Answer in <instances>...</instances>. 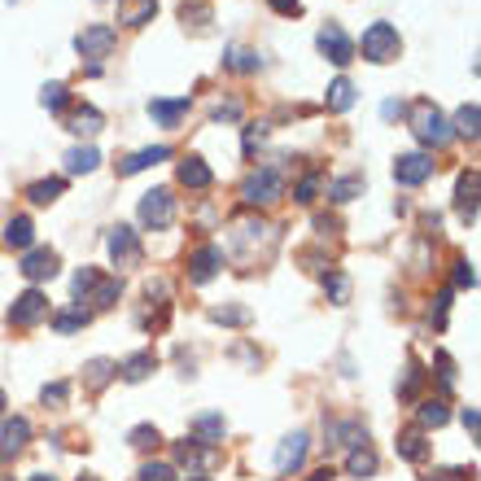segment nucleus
Here are the masks:
<instances>
[{
  "label": "nucleus",
  "mask_w": 481,
  "mask_h": 481,
  "mask_svg": "<svg viewBox=\"0 0 481 481\" xmlns=\"http://www.w3.org/2000/svg\"><path fill=\"white\" fill-rule=\"evenodd\" d=\"M359 53H364V61H373V66L398 61V53H403L398 27H394V22H373V27L364 31V40H359Z\"/></svg>",
  "instance_id": "obj_1"
},
{
  "label": "nucleus",
  "mask_w": 481,
  "mask_h": 481,
  "mask_svg": "<svg viewBox=\"0 0 481 481\" xmlns=\"http://www.w3.org/2000/svg\"><path fill=\"white\" fill-rule=\"evenodd\" d=\"M412 132H416V140L429 145V149H442V145L451 140V123L442 118V109L433 106L429 97H421V101L412 106Z\"/></svg>",
  "instance_id": "obj_2"
},
{
  "label": "nucleus",
  "mask_w": 481,
  "mask_h": 481,
  "mask_svg": "<svg viewBox=\"0 0 481 481\" xmlns=\"http://www.w3.org/2000/svg\"><path fill=\"white\" fill-rule=\"evenodd\" d=\"M280 193H285V171H280V166H259V171H250L245 184H241L245 206H271Z\"/></svg>",
  "instance_id": "obj_3"
},
{
  "label": "nucleus",
  "mask_w": 481,
  "mask_h": 481,
  "mask_svg": "<svg viewBox=\"0 0 481 481\" xmlns=\"http://www.w3.org/2000/svg\"><path fill=\"white\" fill-rule=\"evenodd\" d=\"M171 223H175V197H171V188H149V193L140 197V228L162 232V228H171Z\"/></svg>",
  "instance_id": "obj_4"
},
{
  "label": "nucleus",
  "mask_w": 481,
  "mask_h": 481,
  "mask_svg": "<svg viewBox=\"0 0 481 481\" xmlns=\"http://www.w3.org/2000/svg\"><path fill=\"white\" fill-rule=\"evenodd\" d=\"M316 49H320L333 66H350L355 61V40L341 31V22H328V27H320V36H316Z\"/></svg>",
  "instance_id": "obj_5"
},
{
  "label": "nucleus",
  "mask_w": 481,
  "mask_h": 481,
  "mask_svg": "<svg viewBox=\"0 0 481 481\" xmlns=\"http://www.w3.org/2000/svg\"><path fill=\"white\" fill-rule=\"evenodd\" d=\"M114 40H118V31H114L109 22H92V27H84V31L75 36V53L88 57V61H97V57H109Z\"/></svg>",
  "instance_id": "obj_6"
},
{
  "label": "nucleus",
  "mask_w": 481,
  "mask_h": 481,
  "mask_svg": "<svg viewBox=\"0 0 481 481\" xmlns=\"http://www.w3.org/2000/svg\"><path fill=\"white\" fill-rule=\"evenodd\" d=\"M106 245H109V259H114V268H136V263H140V241H136V232H132L127 223L109 228Z\"/></svg>",
  "instance_id": "obj_7"
},
{
  "label": "nucleus",
  "mask_w": 481,
  "mask_h": 481,
  "mask_svg": "<svg viewBox=\"0 0 481 481\" xmlns=\"http://www.w3.org/2000/svg\"><path fill=\"white\" fill-rule=\"evenodd\" d=\"M49 320V298L40 293V289H27L22 298H13V307H9V324H18V328H31V324Z\"/></svg>",
  "instance_id": "obj_8"
},
{
  "label": "nucleus",
  "mask_w": 481,
  "mask_h": 481,
  "mask_svg": "<svg viewBox=\"0 0 481 481\" xmlns=\"http://www.w3.org/2000/svg\"><path fill=\"white\" fill-rule=\"evenodd\" d=\"M429 175H433V158L429 154H398L394 158V180L403 188H421Z\"/></svg>",
  "instance_id": "obj_9"
},
{
  "label": "nucleus",
  "mask_w": 481,
  "mask_h": 481,
  "mask_svg": "<svg viewBox=\"0 0 481 481\" xmlns=\"http://www.w3.org/2000/svg\"><path fill=\"white\" fill-rule=\"evenodd\" d=\"M219 268H223V250H219V245H197V250L188 254V280H193V285L214 280Z\"/></svg>",
  "instance_id": "obj_10"
},
{
  "label": "nucleus",
  "mask_w": 481,
  "mask_h": 481,
  "mask_svg": "<svg viewBox=\"0 0 481 481\" xmlns=\"http://www.w3.org/2000/svg\"><path fill=\"white\" fill-rule=\"evenodd\" d=\"M307 446H311L307 433H289V437L276 446V469H280V473H298V469L307 464Z\"/></svg>",
  "instance_id": "obj_11"
},
{
  "label": "nucleus",
  "mask_w": 481,
  "mask_h": 481,
  "mask_svg": "<svg viewBox=\"0 0 481 481\" xmlns=\"http://www.w3.org/2000/svg\"><path fill=\"white\" fill-rule=\"evenodd\" d=\"M18 271L36 285V280H53L57 276V250H27L22 254V263H18Z\"/></svg>",
  "instance_id": "obj_12"
},
{
  "label": "nucleus",
  "mask_w": 481,
  "mask_h": 481,
  "mask_svg": "<svg viewBox=\"0 0 481 481\" xmlns=\"http://www.w3.org/2000/svg\"><path fill=\"white\" fill-rule=\"evenodd\" d=\"M193 109V97H171V101H162V97H154L149 101V118L158 123V127H180V118Z\"/></svg>",
  "instance_id": "obj_13"
},
{
  "label": "nucleus",
  "mask_w": 481,
  "mask_h": 481,
  "mask_svg": "<svg viewBox=\"0 0 481 481\" xmlns=\"http://www.w3.org/2000/svg\"><path fill=\"white\" fill-rule=\"evenodd\" d=\"M27 437H31V421H27V416H13V421H4V425H0V460L18 455V451L27 446Z\"/></svg>",
  "instance_id": "obj_14"
},
{
  "label": "nucleus",
  "mask_w": 481,
  "mask_h": 481,
  "mask_svg": "<svg viewBox=\"0 0 481 481\" xmlns=\"http://www.w3.org/2000/svg\"><path fill=\"white\" fill-rule=\"evenodd\" d=\"M477 171H464L460 175V184H455V211H460V219L464 223H473L477 219Z\"/></svg>",
  "instance_id": "obj_15"
},
{
  "label": "nucleus",
  "mask_w": 481,
  "mask_h": 481,
  "mask_svg": "<svg viewBox=\"0 0 481 481\" xmlns=\"http://www.w3.org/2000/svg\"><path fill=\"white\" fill-rule=\"evenodd\" d=\"M166 158H171V145H149V149H140V154L118 162V175H140V171H149V166H158Z\"/></svg>",
  "instance_id": "obj_16"
},
{
  "label": "nucleus",
  "mask_w": 481,
  "mask_h": 481,
  "mask_svg": "<svg viewBox=\"0 0 481 481\" xmlns=\"http://www.w3.org/2000/svg\"><path fill=\"white\" fill-rule=\"evenodd\" d=\"M101 127H106V118L97 106H79L66 114V132H75V136H97Z\"/></svg>",
  "instance_id": "obj_17"
},
{
  "label": "nucleus",
  "mask_w": 481,
  "mask_h": 481,
  "mask_svg": "<svg viewBox=\"0 0 481 481\" xmlns=\"http://www.w3.org/2000/svg\"><path fill=\"white\" fill-rule=\"evenodd\" d=\"M180 184L193 188V193H202V188H211L214 184V171L206 166V158H184L180 162Z\"/></svg>",
  "instance_id": "obj_18"
},
{
  "label": "nucleus",
  "mask_w": 481,
  "mask_h": 481,
  "mask_svg": "<svg viewBox=\"0 0 481 481\" xmlns=\"http://www.w3.org/2000/svg\"><path fill=\"white\" fill-rule=\"evenodd\" d=\"M324 106H328V114H346V109L355 106V84L346 75H337L328 84V92H324Z\"/></svg>",
  "instance_id": "obj_19"
},
{
  "label": "nucleus",
  "mask_w": 481,
  "mask_h": 481,
  "mask_svg": "<svg viewBox=\"0 0 481 481\" xmlns=\"http://www.w3.org/2000/svg\"><path fill=\"white\" fill-rule=\"evenodd\" d=\"M31 241H36V223H31L27 214H13V219L4 223V245H13V250H31Z\"/></svg>",
  "instance_id": "obj_20"
},
{
  "label": "nucleus",
  "mask_w": 481,
  "mask_h": 481,
  "mask_svg": "<svg viewBox=\"0 0 481 481\" xmlns=\"http://www.w3.org/2000/svg\"><path fill=\"white\" fill-rule=\"evenodd\" d=\"M376 464H381V460H376V451L368 446V442H364V446H355V451L346 455V473H350V477H373Z\"/></svg>",
  "instance_id": "obj_21"
},
{
  "label": "nucleus",
  "mask_w": 481,
  "mask_h": 481,
  "mask_svg": "<svg viewBox=\"0 0 481 481\" xmlns=\"http://www.w3.org/2000/svg\"><path fill=\"white\" fill-rule=\"evenodd\" d=\"M451 136H469V140H477V136H481V109H477V101H469V106L455 109V127H451Z\"/></svg>",
  "instance_id": "obj_22"
},
{
  "label": "nucleus",
  "mask_w": 481,
  "mask_h": 481,
  "mask_svg": "<svg viewBox=\"0 0 481 481\" xmlns=\"http://www.w3.org/2000/svg\"><path fill=\"white\" fill-rule=\"evenodd\" d=\"M154 13H158V0H127L118 22L123 27H145V22H154Z\"/></svg>",
  "instance_id": "obj_23"
},
{
  "label": "nucleus",
  "mask_w": 481,
  "mask_h": 481,
  "mask_svg": "<svg viewBox=\"0 0 481 481\" xmlns=\"http://www.w3.org/2000/svg\"><path fill=\"white\" fill-rule=\"evenodd\" d=\"M223 433H228V421H223V416H214V412H206V416H197V421H193V437H197V442H206V446L223 442Z\"/></svg>",
  "instance_id": "obj_24"
},
{
  "label": "nucleus",
  "mask_w": 481,
  "mask_h": 481,
  "mask_svg": "<svg viewBox=\"0 0 481 481\" xmlns=\"http://www.w3.org/2000/svg\"><path fill=\"white\" fill-rule=\"evenodd\" d=\"M101 166V154L92 149V145H75L70 154H66V171L70 175H88V171H97Z\"/></svg>",
  "instance_id": "obj_25"
},
{
  "label": "nucleus",
  "mask_w": 481,
  "mask_h": 481,
  "mask_svg": "<svg viewBox=\"0 0 481 481\" xmlns=\"http://www.w3.org/2000/svg\"><path fill=\"white\" fill-rule=\"evenodd\" d=\"M61 193H66V180H61V175H53V180H36V184L27 188V197H31L36 206H53Z\"/></svg>",
  "instance_id": "obj_26"
},
{
  "label": "nucleus",
  "mask_w": 481,
  "mask_h": 481,
  "mask_svg": "<svg viewBox=\"0 0 481 481\" xmlns=\"http://www.w3.org/2000/svg\"><path fill=\"white\" fill-rule=\"evenodd\" d=\"M328 437H333L337 446H350V451H355V446L368 442V429L359 425V421H346V425H328Z\"/></svg>",
  "instance_id": "obj_27"
},
{
  "label": "nucleus",
  "mask_w": 481,
  "mask_h": 481,
  "mask_svg": "<svg viewBox=\"0 0 481 481\" xmlns=\"http://www.w3.org/2000/svg\"><path fill=\"white\" fill-rule=\"evenodd\" d=\"M359 193H364V175H341V180L328 184V202H337V206L341 202H355Z\"/></svg>",
  "instance_id": "obj_28"
},
{
  "label": "nucleus",
  "mask_w": 481,
  "mask_h": 481,
  "mask_svg": "<svg viewBox=\"0 0 481 481\" xmlns=\"http://www.w3.org/2000/svg\"><path fill=\"white\" fill-rule=\"evenodd\" d=\"M154 368H158L154 350H140V355H132V359H127V364H123L118 373H123V381H132V385H136V381H145V376L154 373Z\"/></svg>",
  "instance_id": "obj_29"
},
{
  "label": "nucleus",
  "mask_w": 481,
  "mask_h": 481,
  "mask_svg": "<svg viewBox=\"0 0 481 481\" xmlns=\"http://www.w3.org/2000/svg\"><path fill=\"white\" fill-rule=\"evenodd\" d=\"M398 455H403V460H412V464H421V460L429 455L425 433H421V429H407V433L398 437Z\"/></svg>",
  "instance_id": "obj_30"
},
{
  "label": "nucleus",
  "mask_w": 481,
  "mask_h": 481,
  "mask_svg": "<svg viewBox=\"0 0 481 481\" xmlns=\"http://www.w3.org/2000/svg\"><path fill=\"white\" fill-rule=\"evenodd\" d=\"M324 293H328L333 307H346V302H350V276H346V271H328V276H324Z\"/></svg>",
  "instance_id": "obj_31"
},
{
  "label": "nucleus",
  "mask_w": 481,
  "mask_h": 481,
  "mask_svg": "<svg viewBox=\"0 0 481 481\" xmlns=\"http://www.w3.org/2000/svg\"><path fill=\"white\" fill-rule=\"evenodd\" d=\"M446 421H451L446 403H437V398H429V403H421V429H442Z\"/></svg>",
  "instance_id": "obj_32"
},
{
  "label": "nucleus",
  "mask_w": 481,
  "mask_h": 481,
  "mask_svg": "<svg viewBox=\"0 0 481 481\" xmlns=\"http://www.w3.org/2000/svg\"><path fill=\"white\" fill-rule=\"evenodd\" d=\"M223 66L228 70H241V75H254L263 61H259V53H250V49H232V53L223 57Z\"/></svg>",
  "instance_id": "obj_33"
},
{
  "label": "nucleus",
  "mask_w": 481,
  "mask_h": 481,
  "mask_svg": "<svg viewBox=\"0 0 481 481\" xmlns=\"http://www.w3.org/2000/svg\"><path fill=\"white\" fill-rule=\"evenodd\" d=\"M118 293H123V285H118V280H97V289L88 293V302H92V307H114V302H118Z\"/></svg>",
  "instance_id": "obj_34"
},
{
  "label": "nucleus",
  "mask_w": 481,
  "mask_h": 481,
  "mask_svg": "<svg viewBox=\"0 0 481 481\" xmlns=\"http://www.w3.org/2000/svg\"><path fill=\"white\" fill-rule=\"evenodd\" d=\"M66 101H70V88H66V84H44V88H40V106L44 109H66Z\"/></svg>",
  "instance_id": "obj_35"
},
{
  "label": "nucleus",
  "mask_w": 481,
  "mask_h": 481,
  "mask_svg": "<svg viewBox=\"0 0 481 481\" xmlns=\"http://www.w3.org/2000/svg\"><path fill=\"white\" fill-rule=\"evenodd\" d=\"M88 320H92V316H88L84 307H75V311H57V316H53V328H57V333H75V328H84Z\"/></svg>",
  "instance_id": "obj_36"
},
{
  "label": "nucleus",
  "mask_w": 481,
  "mask_h": 481,
  "mask_svg": "<svg viewBox=\"0 0 481 481\" xmlns=\"http://www.w3.org/2000/svg\"><path fill=\"white\" fill-rule=\"evenodd\" d=\"M97 280H101V271H97V268L75 271V280H70V289H75V298H84V302H88V293L97 289Z\"/></svg>",
  "instance_id": "obj_37"
},
{
  "label": "nucleus",
  "mask_w": 481,
  "mask_h": 481,
  "mask_svg": "<svg viewBox=\"0 0 481 481\" xmlns=\"http://www.w3.org/2000/svg\"><path fill=\"white\" fill-rule=\"evenodd\" d=\"M320 171H311V175H302V184L293 188V202H302V206H311L316 202V193H320Z\"/></svg>",
  "instance_id": "obj_38"
},
{
  "label": "nucleus",
  "mask_w": 481,
  "mask_h": 481,
  "mask_svg": "<svg viewBox=\"0 0 481 481\" xmlns=\"http://www.w3.org/2000/svg\"><path fill=\"white\" fill-rule=\"evenodd\" d=\"M136 481H175V469H171V464H162V460H149V464H140Z\"/></svg>",
  "instance_id": "obj_39"
},
{
  "label": "nucleus",
  "mask_w": 481,
  "mask_h": 481,
  "mask_svg": "<svg viewBox=\"0 0 481 481\" xmlns=\"http://www.w3.org/2000/svg\"><path fill=\"white\" fill-rule=\"evenodd\" d=\"M127 442H132V446H140V451H149V446H158V442H162V433L154 425H136L132 433H127Z\"/></svg>",
  "instance_id": "obj_40"
},
{
  "label": "nucleus",
  "mask_w": 481,
  "mask_h": 481,
  "mask_svg": "<svg viewBox=\"0 0 481 481\" xmlns=\"http://www.w3.org/2000/svg\"><path fill=\"white\" fill-rule=\"evenodd\" d=\"M421 381H425V373H421V364L412 359V364H407V376H403V385H398V398H416Z\"/></svg>",
  "instance_id": "obj_41"
},
{
  "label": "nucleus",
  "mask_w": 481,
  "mask_h": 481,
  "mask_svg": "<svg viewBox=\"0 0 481 481\" xmlns=\"http://www.w3.org/2000/svg\"><path fill=\"white\" fill-rule=\"evenodd\" d=\"M84 373H88V385H92V389H101L109 376H114V364H109V359H92Z\"/></svg>",
  "instance_id": "obj_42"
},
{
  "label": "nucleus",
  "mask_w": 481,
  "mask_h": 481,
  "mask_svg": "<svg viewBox=\"0 0 481 481\" xmlns=\"http://www.w3.org/2000/svg\"><path fill=\"white\" fill-rule=\"evenodd\" d=\"M451 280H455V289H473V285H477V271H473V263H469V259H460Z\"/></svg>",
  "instance_id": "obj_43"
},
{
  "label": "nucleus",
  "mask_w": 481,
  "mask_h": 481,
  "mask_svg": "<svg viewBox=\"0 0 481 481\" xmlns=\"http://www.w3.org/2000/svg\"><path fill=\"white\" fill-rule=\"evenodd\" d=\"M211 320L214 324H245L250 320V311H241V307H214Z\"/></svg>",
  "instance_id": "obj_44"
},
{
  "label": "nucleus",
  "mask_w": 481,
  "mask_h": 481,
  "mask_svg": "<svg viewBox=\"0 0 481 481\" xmlns=\"http://www.w3.org/2000/svg\"><path fill=\"white\" fill-rule=\"evenodd\" d=\"M175 460H180L184 469H202V451H197L193 442H180V446H175Z\"/></svg>",
  "instance_id": "obj_45"
},
{
  "label": "nucleus",
  "mask_w": 481,
  "mask_h": 481,
  "mask_svg": "<svg viewBox=\"0 0 481 481\" xmlns=\"http://www.w3.org/2000/svg\"><path fill=\"white\" fill-rule=\"evenodd\" d=\"M40 398H44V407H49V403L61 407V403L70 398V385H66V381H53V385H44V394H40Z\"/></svg>",
  "instance_id": "obj_46"
},
{
  "label": "nucleus",
  "mask_w": 481,
  "mask_h": 481,
  "mask_svg": "<svg viewBox=\"0 0 481 481\" xmlns=\"http://www.w3.org/2000/svg\"><path fill=\"white\" fill-rule=\"evenodd\" d=\"M437 376H442V389H451V385H455V364H451V355H446V350L437 355Z\"/></svg>",
  "instance_id": "obj_47"
},
{
  "label": "nucleus",
  "mask_w": 481,
  "mask_h": 481,
  "mask_svg": "<svg viewBox=\"0 0 481 481\" xmlns=\"http://www.w3.org/2000/svg\"><path fill=\"white\" fill-rule=\"evenodd\" d=\"M276 13H285V18H298L302 13V0H268Z\"/></svg>",
  "instance_id": "obj_48"
},
{
  "label": "nucleus",
  "mask_w": 481,
  "mask_h": 481,
  "mask_svg": "<svg viewBox=\"0 0 481 481\" xmlns=\"http://www.w3.org/2000/svg\"><path fill=\"white\" fill-rule=\"evenodd\" d=\"M429 481H469V473H464V469H437Z\"/></svg>",
  "instance_id": "obj_49"
},
{
  "label": "nucleus",
  "mask_w": 481,
  "mask_h": 481,
  "mask_svg": "<svg viewBox=\"0 0 481 481\" xmlns=\"http://www.w3.org/2000/svg\"><path fill=\"white\" fill-rule=\"evenodd\" d=\"M446 307H451V293H442V298H437V307H433V324H437V328L446 324Z\"/></svg>",
  "instance_id": "obj_50"
},
{
  "label": "nucleus",
  "mask_w": 481,
  "mask_h": 481,
  "mask_svg": "<svg viewBox=\"0 0 481 481\" xmlns=\"http://www.w3.org/2000/svg\"><path fill=\"white\" fill-rule=\"evenodd\" d=\"M254 145H263V127H245V154H254Z\"/></svg>",
  "instance_id": "obj_51"
},
{
  "label": "nucleus",
  "mask_w": 481,
  "mask_h": 481,
  "mask_svg": "<svg viewBox=\"0 0 481 481\" xmlns=\"http://www.w3.org/2000/svg\"><path fill=\"white\" fill-rule=\"evenodd\" d=\"M477 407H464V429H469V433H473V437H477Z\"/></svg>",
  "instance_id": "obj_52"
},
{
  "label": "nucleus",
  "mask_w": 481,
  "mask_h": 481,
  "mask_svg": "<svg viewBox=\"0 0 481 481\" xmlns=\"http://www.w3.org/2000/svg\"><path fill=\"white\" fill-rule=\"evenodd\" d=\"M236 114H241V106H236V101H232V106H219V109H214V123H223V118H236Z\"/></svg>",
  "instance_id": "obj_53"
},
{
  "label": "nucleus",
  "mask_w": 481,
  "mask_h": 481,
  "mask_svg": "<svg viewBox=\"0 0 481 481\" xmlns=\"http://www.w3.org/2000/svg\"><path fill=\"white\" fill-rule=\"evenodd\" d=\"M381 114H385V118H398V114H403V106H398V101H385V106H381Z\"/></svg>",
  "instance_id": "obj_54"
},
{
  "label": "nucleus",
  "mask_w": 481,
  "mask_h": 481,
  "mask_svg": "<svg viewBox=\"0 0 481 481\" xmlns=\"http://www.w3.org/2000/svg\"><path fill=\"white\" fill-rule=\"evenodd\" d=\"M307 481H333V469H316V473H311Z\"/></svg>",
  "instance_id": "obj_55"
},
{
  "label": "nucleus",
  "mask_w": 481,
  "mask_h": 481,
  "mask_svg": "<svg viewBox=\"0 0 481 481\" xmlns=\"http://www.w3.org/2000/svg\"><path fill=\"white\" fill-rule=\"evenodd\" d=\"M31 481H57V477H53V473H36Z\"/></svg>",
  "instance_id": "obj_56"
},
{
  "label": "nucleus",
  "mask_w": 481,
  "mask_h": 481,
  "mask_svg": "<svg viewBox=\"0 0 481 481\" xmlns=\"http://www.w3.org/2000/svg\"><path fill=\"white\" fill-rule=\"evenodd\" d=\"M0 412H4V389H0Z\"/></svg>",
  "instance_id": "obj_57"
},
{
  "label": "nucleus",
  "mask_w": 481,
  "mask_h": 481,
  "mask_svg": "<svg viewBox=\"0 0 481 481\" xmlns=\"http://www.w3.org/2000/svg\"><path fill=\"white\" fill-rule=\"evenodd\" d=\"M188 481H211V477H188Z\"/></svg>",
  "instance_id": "obj_58"
}]
</instances>
